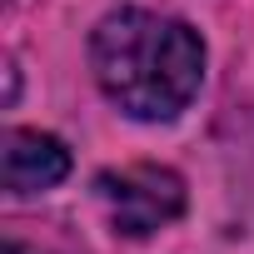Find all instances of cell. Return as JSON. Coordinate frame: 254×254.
I'll list each match as a JSON object with an SVG mask.
<instances>
[{
  "instance_id": "obj_1",
  "label": "cell",
  "mask_w": 254,
  "mask_h": 254,
  "mask_svg": "<svg viewBox=\"0 0 254 254\" xmlns=\"http://www.w3.org/2000/svg\"><path fill=\"white\" fill-rule=\"evenodd\" d=\"M90 65L115 110L160 125L175 120L204 80V40L175 15L110 10L90 35Z\"/></svg>"
},
{
  "instance_id": "obj_2",
  "label": "cell",
  "mask_w": 254,
  "mask_h": 254,
  "mask_svg": "<svg viewBox=\"0 0 254 254\" xmlns=\"http://www.w3.org/2000/svg\"><path fill=\"white\" fill-rule=\"evenodd\" d=\"M95 199L120 234L145 239V234L165 229L170 219H180L185 180L170 165H120V170H105L95 180Z\"/></svg>"
},
{
  "instance_id": "obj_3",
  "label": "cell",
  "mask_w": 254,
  "mask_h": 254,
  "mask_svg": "<svg viewBox=\"0 0 254 254\" xmlns=\"http://www.w3.org/2000/svg\"><path fill=\"white\" fill-rule=\"evenodd\" d=\"M70 175V150L65 140L45 130H10L0 145V180L10 194H45Z\"/></svg>"
},
{
  "instance_id": "obj_4",
  "label": "cell",
  "mask_w": 254,
  "mask_h": 254,
  "mask_svg": "<svg viewBox=\"0 0 254 254\" xmlns=\"http://www.w3.org/2000/svg\"><path fill=\"white\" fill-rule=\"evenodd\" d=\"M0 254H55V249H40V244H25V239H5Z\"/></svg>"
}]
</instances>
